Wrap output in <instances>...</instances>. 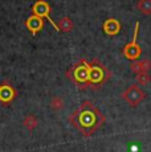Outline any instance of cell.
<instances>
[{"label":"cell","instance_id":"cell-6","mask_svg":"<svg viewBox=\"0 0 151 152\" xmlns=\"http://www.w3.org/2000/svg\"><path fill=\"white\" fill-rule=\"evenodd\" d=\"M32 15H34V16H37V17H41V19H46L53 25V28L56 29V31H59V25H57L51 17V7H49V4L45 0H37V1L32 5Z\"/></svg>","mask_w":151,"mask_h":152},{"label":"cell","instance_id":"cell-10","mask_svg":"<svg viewBox=\"0 0 151 152\" xmlns=\"http://www.w3.org/2000/svg\"><path fill=\"white\" fill-rule=\"evenodd\" d=\"M151 68V64L149 60H142V61H135L134 64L130 65V69L133 72H135L136 74L139 73H149V70Z\"/></svg>","mask_w":151,"mask_h":152},{"label":"cell","instance_id":"cell-14","mask_svg":"<svg viewBox=\"0 0 151 152\" xmlns=\"http://www.w3.org/2000/svg\"><path fill=\"white\" fill-rule=\"evenodd\" d=\"M24 124L27 126L29 130H32V128H34V126H36V119H34L33 116H28V118L24 121Z\"/></svg>","mask_w":151,"mask_h":152},{"label":"cell","instance_id":"cell-13","mask_svg":"<svg viewBox=\"0 0 151 152\" xmlns=\"http://www.w3.org/2000/svg\"><path fill=\"white\" fill-rule=\"evenodd\" d=\"M73 28V24L72 21L68 19V17H64L62 20L60 21V27H59V31H62V32H68Z\"/></svg>","mask_w":151,"mask_h":152},{"label":"cell","instance_id":"cell-8","mask_svg":"<svg viewBox=\"0 0 151 152\" xmlns=\"http://www.w3.org/2000/svg\"><path fill=\"white\" fill-rule=\"evenodd\" d=\"M25 27L29 31V33L32 36H36L37 32H40L44 27V19L37 17L34 15H31L27 20H25Z\"/></svg>","mask_w":151,"mask_h":152},{"label":"cell","instance_id":"cell-1","mask_svg":"<svg viewBox=\"0 0 151 152\" xmlns=\"http://www.w3.org/2000/svg\"><path fill=\"white\" fill-rule=\"evenodd\" d=\"M69 122L84 136H90L103 124L105 118L92 102L85 101L70 114Z\"/></svg>","mask_w":151,"mask_h":152},{"label":"cell","instance_id":"cell-11","mask_svg":"<svg viewBox=\"0 0 151 152\" xmlns=\"http://www.w3.org/2000/svg\"><path fill=\"white\" fill-rule=\"evenodd\" d=\"M136 7L142 13L151 15V0H139Z\"/></svg>","mask_w":151,"mask_h":152},{"label":"cell","instance_id":"cell-5","mask_svg":"<svg viewBox=\"0 0 151 152\" xmlns=\"http://www.w3.org/2000/svg\"><path fill=\"white\" fill-rule=\"evenodd\" d=\"M138 29H139V23L136 21L135 23V28H134V36H133V40L122 49V53L126 58L129 60H133V61H136L139 58V56L142 53V49L141 46L138 45L136 42V37H138Z\"/></svg>","mask_w":151,"mask_h":152},{"label":"cell","instance_id":"cell-7","mask_svg":"<svg viewBox=\"0 0 151 152\" xmlns=\"http://www.w3.org/2000/svg\"><path fill=\"white\" fill-rule=\"evenodd\" d=\"M16 97H17L16 89L10 82L4 81V82L0 83V104L10 106Z\"/></svg>","mask_w":151,"mask_h":152},{"label":"cell","instance_id":"cell-4","mask_svg":"<svg viewBox=\"0 0 151 152\" xmlns=\"http://www.w3.org/2000/svg\"><path fill=\"white\" fill-rule=\"evenodd\" d=\"M121 97L127 102L129 106L136 107L144 99L146 94H144V91L138 86V85H131V86H129L123 93H122Z\"/></svg>","mask_w":151,"mask_h":152},{"label":"cell","instance_id":"cell-12","mask_svg":"<svg viewBox=\"0 0 151 152\" xmlns=\"http://www.w3.org/2000/svg\"><path fill=\"white\" fill-rule=\"evenodd\" d=\"M149 82H150L149 73H139V74H136V85L138 86H144Z\"/></svg>","mask_w":151,"mask_h":152},{"label":"cell","instance_id":"cell-15","mask_svg":"<svg viewBox=\"0 0 151 152\" xmlns=\"http://www.w3.org/2000/svg\"><path fill=\"white\" fill-rule=\"evenodd\" d=\"M51 106H52V107H54V109H61V107L64 106V102L61 101L60 98H54V99H53V102L51 103Z\"/></svg>","mask_w":151,"mask_h":152},{"label":"cell","instance_id":"cell-3","mask_svg":"<svg viewBox=\"0 0 151 152\" xmlns=\"http://www.w3.org/2000/svg\"><path fill=\"white\" fill-rule=\"evenodd\" d=\"M111 77L110 70L100 62L98 60L90 61V73H89V87L92 89H98Z\"/></svg>","mask_w":151,"mask_h":152},{"label":"cell","instance_id":"cell-2","mask_svg":"<svg viewBox=\"0 0 151 152\" xmlns=\"http://www.w3.org/2000/svg\"><path fill=\"white\" fill-rule=\"evenodd\" d=\"M89 73H90V62H88L85 58H80V60L66 72V77H68L78 89L85 90L86 87H89Z\"/></svg>","mask_w":151,"mask_h":152},{"label":"cell","instance_id":"cell-9","mask_svg":"<svg viewBox=\"0 0 151 152\" xmlns=\"http://www.w3.org/2000/svg\"><path fill=\"white\" fill-rule=\"evenodd\" d=\"M102 28H103V32H105L107 36H115V34H118L121 31V23L118 21L117 19H114V17H110V19L105 20Z\"/></svg>","mask_w":151,"mask_h":152}]
</instances>
